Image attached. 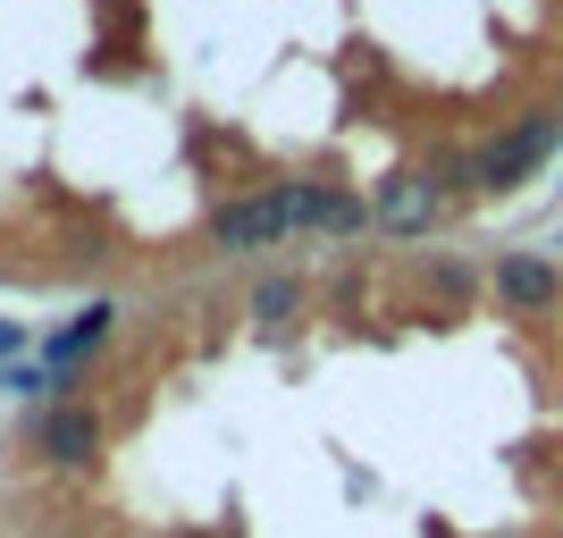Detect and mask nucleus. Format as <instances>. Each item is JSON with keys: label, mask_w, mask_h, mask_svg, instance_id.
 <instances>
[{"label": "nucleus", "mask_w": 563, "mask_h": 538, "mask_svg": "<svg viewBox=\"0 0 563 538\" xmlns=\"http://www.w3.org/2000/svg\"><path fill=\"white\" fill-rule=\"evenodd\" d=\"M555 143H563V110L555 101L521 110L505 135H488L479 152H471V194H521L547 161H555Z\"/></svg>", "instance_id": "obj_1"}, {"label": "nucleus", "mask_w": 563, "mask_h": 538, "mask_svg": "<svg viewBox=\"0 0 563 538\" xmlns=\"http://www.w3.org/2000/svg\"><path fill=\"white\" fill-rule=\"evenodd\" d=\"M295 235V211H286V186L269 194H235L211 211V244L219 253H261V244H286Z\"/></svg>", "instance_id": "obj_2"}, {"label": "nucleus", "mask_w": 563, "mask_h": 538, "mask_svg": "<svg viewBox=\"0 0 563 538\" xmlns=\"http://www.w3.org/2000/svg\"><path fill=\"white\" fill-rule=\"evenodd\" d=\"M101 413L93 404H51L43 421H34V454H43L51 471H93L101 463Z\"/></svg>", "instance_id": "obj_3"}, {"label": "nucleus", "mask_w": 563, "mask_h": 538, "mask_svg": "<svg viewBox=\"0 0 563 538\" xmlns=\"http://www.w3.org/2000/svg\"><path fill=\"white\" fill-rule=\"evenodd\" d=\"M488 286H496V304L521 311V320H539V311H555V304H563V270H555L547 253H496Z\"/></svg>", "instance_id": "obj_4"}, {"label": "nucleus", "mask_w": 563, "mask_h": 538, "mask_svg": "<svg viewBox=\"0 0 563 538\" xmlns=\"http://www.w3.org/2000/svg\"><path fill=\"white\" fill-rule=\"evenodd\" d=\"M438 219H446V194L429 186L421 168H404V177L378 186V228H387V235H429Z\"/></svg>", "instance_id": "obj_5"}, {"label": "nucleus", "mask_w": 563, "mask_h": 538, "mask_svg": "<svg viewBox=\"0 0 563 538\" xmlns=\"http://www.w3.org/2000/svg\"><path fill=\"white\" fill-rule=\"evenodd\" d=\"M110 328H118V304H93V311H76V320L59 328V337H43V362H51L59 378H68L76 362H85V353H101V345H110Z\"/></svg>", "instance_id": "obj_6"}, {"label": "nucleus", "mask_w": 563, "mask_h": 538, "mask_svg": "<svg viewBox=\"0 0 563 538\" xmlns=\"http://www.w3.org/2000/svg\"><path fill=\"white\" fill-rule=\"evenodd\" d=\"M253 320L261 328H295L303 320V278H261L253 286Z\"/></svg>", "instance_id": "obj_7"}, {"label": "nucleus", "mask_w": 563, "mask_h": 538, "mask_svg": "<svg viewBox=\"0 0 563 538\" xmlns=\"http://www.w3.org/2000/svg\"><path fill=\"white\" fill-rule=\"evenodd\" d=\"M378 228V202H362L353 186H329V219H320V235H362Z\"/></svg>", "instance_id": "obj_8"}, {"label": "nucleus", "mask_w": 563, "mask_h": 538, "mask_svg": "<svg viewBox=\"0 0 563 538\" xmlns=\"http://www.w3.org/2000/svg\"><path fill=\"white\" fill-rule=\"evenodd\" d=\"M429 295H438V304H463V295H471V270H463V261H429Z\"/></svg>", "instance_id": "obj_9"}, {"label": "nucleus", "mask_w": 563, "mask_h": 538, "mask_svg": "<svg viewBox=\"0 0 563 538\" xmlns=\"http://www.w3.org/2000/svg\"><path fill=\"white\" fill-rule=\"evenodd\" d=\"M51 387H68V378H51V371H25V362H9V371H0V396H51Z\"/></svg>", "instance_id": "obj_10"}, {"label": "nucleus", "mask_w": 563, "mask_h": 538, "mask_svg": "<svg viewBox=\"0 0 563 538\" xmlns=\"http://www.w3.org/2000/svg\"><path fill=\"white\" fill-rule=\"evenodd\" d=\"M9 353H25V320H0V371H9Z\"/></svg>", "instance_id": "obj_11"}]
</instances>
